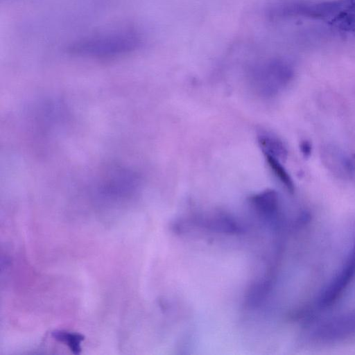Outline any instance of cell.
I'll list each match as a JSON object with an SVG mask.
<instances>
[{
  "label": "cell",
  "mask_w": 355,
  "mask_h": 355,
  "mask_svg": "<svg viewBox=\"0 0 355 355\" xmlns=\"http://www.w3.org/2000/svg\"><path fill=\"white\" fill-rule=\"evenodd\" d=\"M343 1H287L279 3L269 9V17L284 18L301 17L316 19H328L340 17L344 11Z\"/></svg>",
  "instance_id": "6da1fadb"
},
{
  "label": "cell",
  "mask_w": 355,
  "mask_h": 355,
  "mask_svg": "<svg viewBox=\"0 0 355 355\" xmlns=\"http://www.w3.org/2000/svg\"><path fill=\"white\" fill-rule=\"evenodd\" d=\"M293 74L291 67L282 60H273L259 66L255 71L257 81L267 93L278 92L290 81Z\"/></svg>",
  "instance_id": "7a4b0ae2"
},
{
  "label": "cell",
  "mask_w": 355,
  "mask_h": 355,
  "mask_svg": "<svg viewBox=\"0 0 355 355\" xmlns=\"http://www.w3.org/2000/svg\"><path fill=\"white\" fill-rule=\"evenodd\" d=\"M355 275V242L339 272L324 288L318 300L320 307L334 304L345 291Z\"/></svg>",
  "instance_id": "3957f363"
},
{
  "label": "cell",
  "mask_w": 355,
  "mask_h": 355,
  "mask_svg": "<svg viewBox=\"0 0 355 355\" xmlns=\"http://www.w3.org/2000/svg\"><path fill=\"white\" fill-rule=\"evenodd\" d=\"M355 334V313L332 319L315 331L316 339L332 341L345 339Z\"/></svg>",
  "instance_id": "277c9868"
},
{
  "label": "cell",
  "mask_w": 355,
  "mask_h": 355,
  "mask_svg": "<svg viewBox=\"0 0 355 355\" xmlns=\"http://www.w3.org/2000/svg\"><path fill=\"white\" fill-rule=\"evenodd\" d=\"M253 207L268 220H274L278 215L279 200L277 192L267 190L250 198Z\"/></svg>",
  "instance_id": "5b68a950"
},
{
  "label": "cell",
  "mask_w": 355,
  "mask_h": 355,
  "mask_svg": "<svg viewBox=\"0 0 355 355\" xmlns=\"http://www.w3.org/2000/svg\"><path fill=\"white\" fill-rule=\"evenodd\" d=\"M194 223L195 225L216 232L237 234L243 232L236 221L225 214H217L211 217L196 220Z\"/></svg>",
  "instance_id": "8992f818"
},
{
  "label": "cell",
  "mask_w": 355,
  "mask_h": 355,
  "mask_svg": "<svg viewBox=\"0 0 355 355\" xmlns=\"http://www.w3.org/2000/svg\"><path fill=\"white\" fill-rule=\"evenodd\" d=\"M270 287L271 282L268 279H261L254 283L246 294V304L251 307L257 306L265 300Z\"/></svg>",
  "instance_id": "52a82bcc"
},
{
  "label": "cell",
  "mask_w": 355,
  "mask_h": 355,
  "mask_svg": "<svg viewBox=\"0 0 355 355\" xmlns=\"http://www.w3.org/2000/svg\"><path fill=\"white\" fill-rule=\"evenodd\" d=\"M259 143L264 154L270 155L277 159L286 157L287 150L279 139L268 135H262L259 137Z\"/></svg>",
  "instance_id": "ba28073f"
},
{
  "label": "cell",
  "mask_w": 355,
  "mask_h": 355,
  "mask_svg": "<svg viewBox=\"0 0 355 355\" xmlns=\"http://www.w3.org/2000/svg\"><path fill=\"white\" fill-rule=\"evenodd\" d=\"M266 159L273 173L284 184L286 189L293 193L294 191V184L290 175L285 168L281 164L279 159L268 154H264Z\"/></svg>",
  "instance_id": "9c48e42d"
},
{
  "label": "cell",
  "mask_w": 355,
  "mask_h": 355,
  "mask_svg": "<svg viewBox=\"0 0 355 355\" xmlns=\"http://www.w3.org/2000/svg\"><path fill=\"white\" fill-rule=\"evenodd\" d=\"M52 336L55 340L67 345L71 352L78 354L81 351L80 343L84 336L80 334L57 330L52 332Z\"/></svg>",
  "instance_id": "30bf717a"
},
{
  "label": "cell",
  "mask_w": 355,
  "mask_h": 355,
  "mask_svg": "<svg viewBox=\"0 0 355 355\" xmlns=\"http://www.w3.org/2000/svg\"><path fill=\"white\" fill-rule=\"evenodd\" d=\"M300 151L304 157H309L312 152L311 144L306 140H304L300 143Z\"/></svg>",
  "instance_id": "8fae6325"
},
{
  "label": "cell",
  "mask_w": 355,
  "mask_h": 355,
  "mask_svg": "<svg viewBox=\"0 0 355 355\" xmlns=\"http://www.w3.org/2000/svg\"><path fill=\"white\" fill-rule=\"evenodd\" d=\"M354 157L355 158V154L354 155Z\"/></svg>",
  "instance_id": "7c38bea8"
}]
</instances>
